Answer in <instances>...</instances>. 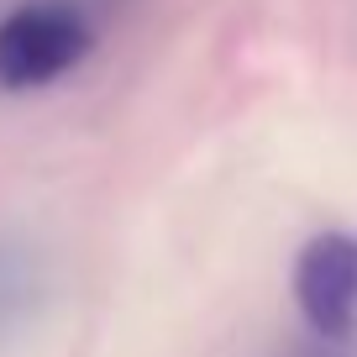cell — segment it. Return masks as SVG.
<instances>
[{"mask_svg":"<svg viewBox=\"0 0 357 357\" xmlns=\"http://www.w3.org/2000/svg\"><path fill=\"white\" fill-rule=\"evenodd\" d=\"M95 47V26L63 0H26L0 16V89H47Z\"/></svg>","mask_w":357,"mask_h":357,"instance_id":"cell-1","label":"cell"},{"mask_svg":"<svg viewBox=\"0 0 357 357\" xmlns=\"http://www.w3.org/2000/svg\"><path fill=\"white\" fill-rule=\"evenodd\" d=\"M289 289L310 336L352 342L357 336V231H342V226L315 231L294 252Z\"/></svg>","mask_w":357,"mask_h":357,"instance_id":"cell-2","label":"cell"},{"mask_svg":"<svg viewBox=\"0 0 357 357\" xmlns=\"http://www.w3.org/2000/svg\"><path fill=\"white\" fill-rule=\"evenodd\" d=\"M26 289H32V268L16 252H0V321H11V315L22 310Z\"/></svg>","mask_w":357,"mask_h":357,"instance_id":"cell-3","label":"cell"},{"mask_svg":"<svg viewBox=\"0 0 357 357\" xmlns=\"http://www.w3.org/2000/svg\"><path fill=\"white\" fill-rule=\"evenodd\" d=\"M289 357H357L352 342H326V336H310L305 347H294Z\"/></svg>","mask_w":357,"mask_h":357,"instance_id":"cell-4","label":"cell"}]
</instances>
